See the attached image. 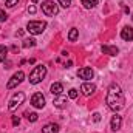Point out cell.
<instances>
[{"instance_id": "cell-17", "label": "cell", "mask_w": 133, "mask_h": 133, "mask_svg": "<svg viewBox=\"0 0 133 133\" xmlns=\"http://www.w3.org/2000/svg\"><path fill=\"white\" fill-rule=\"evenodd\" d=\"M77 37H79V30H77V28H71L70 33H68V40H70V42H74Z\"/></svg>"}, {"instance_id": "cell-1", "label": "cell", "mask_w": 133, "mask_h": 133, "mask_svg": "<svg viewBox=\"0 0 133 133\" xmlns=\"http://www.w3.org/2000/svg\"><path fill=\"white\" fill-rule=\"evenodd\" d=\"M105 102L108 105L110 110L113 111H119L124 108V104H125V98H124V93L121 90V87L118 84H111L107 90V98Z\"/></svg>"}, {"instance_id": "cell-16", "label": "cell", "mask_w": 133, "mask_h": 133, "mask_svg": "<svg viewBox=\"0 0 133 133\" xmlns=\"http://www.w3.org/2000/svg\"><path fill=\"white\" fill-rule=\"evenodd\" d=\"M81 3H82L84 8L91 9V8H95V6L98 5V0H81Z\"/></svg>"}, {"instance_id": "cell-8", "label": "cell", "mask_w": 133, "mask_h": 133, "mask_svg": "<svg viewBox=\"0 0 133 133\" xmlns=\"http://www.w3.org/2000/svg\"><path fill=\"white\" fill-rule=\"evenodd\" d=\"M77 76H79L81 79L90 81V79H93V76H95V71H93L91 68H88V66H84V68H81V70L77 71Z\"/></svg>"}, {"instance_id": "cell-20", "label": "cell", "mask_w": 133, "mask_h": 133, "mask_svg": "<svg viewBox=\"0 0 133 133\" xmlns=\"http://www.w3.org/2000/svg\"><path fill=\"white\" fill-rule=\"evenodd\" d=\"M36 45V40L34 39H26V40H23V48H31Z\"/></svg>"}, {"instance_id": "cell-7", "label": "cell", "mask_w": 133, "mask_h": 133, "mask_svg": "<svg viewBox=\"0 0 133 133\" xmlns=\"http://www.w3.org/2000/svg\"><path fill=\"white\" fill-rule=\"evenodd\" d=\"M31 105L34 108H43L45 107V96L42 93H34L31 96Z\"/></svg>"}, {"instance_id": "cell-14", "label": "cell", "mask_w": 133, "mask_h": 133, "mask_svg": "<svg viewBox=\"0 0 133 133\" xmlns=\"http://www.w3.org/2000/svg\"><path fill=\"white\" fill-rule=\"evenodd\" d=\"M54 107H57V108H64L66 105V96L64 95H59V96H56V99H54Z\"/></svg>"}, {"instance_id": "cell-12", "label": "cell", "mask_w": 133, "mask_h": 133, "mask_svg": "<svg viewBox=\"0 0 133 133\" xmlns=\"http://www.w3.org/2000/svg\"><path fill=\"white\" fill-rule=\"evenodd\" d=\"M121 37L124 39V40H133V28L132 26H124L122 28V31H121Z\"/></svg>"}, {"instance_id": "cell-19", "label": "cell", "mask_w": 133, "mask_h": 133, "mask_svg": "<svg viewBox=\"0 0 133 133\" xmlns=\"http://www.w3.org/2000/svg\"><path fill=\"white\" fill-rule=\"evenodd\" d=\"M25 116H26V119H28L30 122H36V121H37V118H39V116H37V113H30V111H26V113H25Z\"/></svg>"}, {"instance_id": "cell-13", "label": "cell", "mask_w": 133, "mask_h": 133, "mask_svg": "<svg viewBox=\"0 0 133 133\" xmlns=\"http://www.w3.org/2000/svg\"><path fill=\"white\" fill-rule=\"evenodd\" d=\"M42 133H59V125L51 122V124H46L43 129H42Z\"/></svg>"}, {"instance_id": "cell-25", "label": "cell", "mask_w": 133, "mask_h": 133, "mask_svg": "<svg viewBox=\"0 0 133 133\" xmlns=\"http://www.w3.org/2000/svg\"><path fill=\"white\" fill-rule=\"evenodd\" d=\"M20 124V118L19 116H12V125H19Z\"/></svg>"}, {"instance_id": "cell-26", "label": "cell", "mask_w": 133, "mask_h": 133, "mask_svg": "<svg viewBox=\"0 0 133 133\" xmlns=\"http://www.w3.org/2000/svg\"><path fill=\"white\" fill-rule=\"evenodd\" d=\"M93 121H95V122H99L101 121V115L99 113H95V115H93Z\"/></svg>"}, {"instance_id": "cell-11", "label": "cell", "mask_w": 133, "mask_h": 133, "mask_svg": "<svg viewBox=\"0 0 133 133\" xmlns=\"http://www.w3.org/2000/svg\"><path fill=\"white\" fill-rule=\"evenodd\" d=\"M101 50H102L104 54H108V56H116V54L119 53L118 46H111V45H102Z\"/></svg>"}, {"instance_id": "cell-3", "label": "cell", "mask_w": 133, "mask_h": 133, "mask_svg": "<svg viewBox=\"0 0 133 133\" xmlns=\"http://www.w3.org/2000/svg\"><path fill=\"white\" fill-rule=\"evenodd\" d=\"M45 28H46V22H42V20H31L26 25V30L30 31V34H33V36L42 34L45 31Z\"/></svg>"}, {"instance_id": "cell-23", "label": "cell", "mask_w": 133, "mask_h": 133, "mask_svg": "<svg viewBox=\"0 0 133 133\" xmlns=\"http://www.w3.org/2000/svg\"><path fill=\"white\" fill-rule=\"evenodd\" d=\"M6 19H8L6 12H5L3 9H0V22H6Z\"/></svg>"}, {"instance_id": "cell-21", "label": "cell", "mask_w": 133, "mask_h": 133, "mask_svg": "<svg viewBox=\"0 0 133 133\" xmlns=\"http://www.w3.org/2000/svg\"><path fill=\"white\" fill-rule=\"evenodd\" d=\"M77 95H79V93H77V90H76V88H71V90L68 91V98H70V99H76V98H77Z\"/></svg>"}, {"instance_id": "cell-10", "label": "cell", "mask_w": 133, "mask_h": 133, "mask_svg": "<svg viewBox=\"0 0 133 133\" xmlns=\"http://www.w3.org/2000/svg\"><path fill=\"white\" fill-rule=\"evenodd\" d=\"M121 125H122V118H121L119 115H115V116L111 118V121H110V129H111L113 132H116V130L121 129Z\"/></svg>"}, {"instance_id": "cell-2", "label": "cell", "mask_w": 133, "mask_h": 133, "mask_svg": "<svg viewBox=\"0 0 133 133\" xmlns=\"http://www.w3.org/2000/svg\"><path fill=\"white\" fill-rule=\"evenodd\" d=\"M46 76V66L45 65H36L33 68V71L30 73V82L31 84H39L42 82V79Z\"/></svg>"}, {"instance_id": "cell-27", "label": "cell", "mask_w": 133, "mask_h": 133, "mask_svg": "<svg viewBox=\"0 0 133 133\" xmlns=\"http://www.w3.org/2000/svg\"><path fill=\"white\" fill-rule=\"evenodd\" d=\"M28 12H30V14H34V12H36V6H33V5L28 6Z\"/></svg>"}, {"instance_id": "cell-15", "label": "cell", "mask_w": 133, "mask_h": 133, "mask_svg": "<svg viewBox=\"0 0 133 133\" xmlns=\"http://www.w3.org/2000/svg\"><path fill=\"white\" fill-rule=\"evenodd\" d=\"M62 91H64V85H62L61 82H54V84L51 85V93H53L54 96L62 95Z\"/></svg>"}, {"instance_id": "cell-5", "label": "cell", "mask_w": 133, "mask_h": 133, "mask_svg": "<svg viewBox=\"0 0 133 133\" xmlns=\"http://www.w3.org/2000/svg\"><path fill=\"white\" fill-rule=\"evenodd\" d=\"M23 79H25V73H23V71H17V73H14V74H12V77L8 81L6 88H8V90L16 88L19 84H22V82H23Z\"/></svg>"}, {"instance_id": "cell-22", "label": "cell", "mask_w": 133, "mask_h": 133, "mask_svg": "<svg viewBox=\"0 0 133 133\" xmlns=\"http://www.w3.org/2000/svg\"><path fill=\"white\" fill-rule=\"evenodd\" d=\"M59 2V5L62 6V8H68L70 5H71V0H57Z\"/></svg>"}, {"instance_id": "cell-28", "label": "cell", "mask_w": 133, "mask_h": 133, "mask_svg": "<svg viewBox=\"0 0 133 133\" xmlns=\"http://www.w3.org/2000/svg\"><path fill=\"white\" fill-rule=\"evenodd\" d=\"M31 2H33V3H36V2H39V0H31Z\"/></svg>"}, {"instance_id": "cell-18", "label": "cell", "mask_w": 133, "mask_h": 133, "mask_svg": "<svg viewBox=\"0 0 133 133\" xmlns=\"http://www.w3.org/2000/svg\"><path fill=\"white\" fill-rule=\"evenodd\" d=\"M8 56V48L5 45H0V62H5Z\"/></svg>"}, {"instance_id": "cell-6", "label": "cell", "mask_w": 133, "mask_h": 133, "mask_svg": "<svg viewBox=\"0 0 133 133\" xmlns=\"http://www.w3.org/2000/svg\"><path fill=\"white\" fill-rule=\"evenodd\" d=\"M23 101H25V93H22V91H19V93H16L11 101H9V105H8V108L11 110V111H14L19 105H22L23 104Z\"/></svg>"}, {"instance_id": "cell-9", "label": "cell", "mask_w": 133, "mask_h": 133, "mask_svg": "<svg viewBox=\"0 0 133 133\" xmlns=\"http://www.w3.org/2000/svg\"><path fill=\"white\" fill-rule=\"evenodd\" d=\"M81 91H82V95H85V96H91V95L96 91V85L91 84V82H85V84H82Z\"/></svg>"}, {"instance_id": "cell-4", "label": "cell", "mask_w": 133, "mask_h": 133, "mask_svg": "<svg viewBox=\"0 0 133 133\" xmlns=\"http://www.w3.org/2000/svg\"><path fill=\"white\" fill-rule=\"evenodd\" d=\"M42 11H43V14L53 17V16H56L59 12V6L54 2H51V0H46V2L42 3Z\"/></svg>"}, {"instance_id": "cell-24", "label": "cell", "mask_w": 133, "mask_h": 133, "mask_svg": "<svg viewBox=\"0 0 133 133\" xmlns=\"http://www.w3.org/2000/svg\"><path fill=\"white\" fill-rule=\"evenodd\" d=\"M17 2H19V0H6V2H5V5H6V6H9V8H12L14 5H17Z\"/></svg>"}]
</instances>
